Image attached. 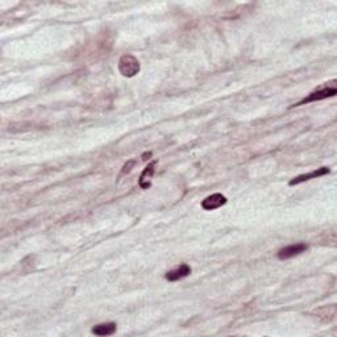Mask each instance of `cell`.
I'll return each instance as SVG.
<instances>
[{
    "label": "cell",
    "mask_w": 337,
    "mask_h": 337,
    "mask_svg": "<svg viewBox=\"0 0 337 337\" xmlns=\"http://www.w3.org/2000/svg\"><path fill=\"white\" fill-rule=\"evenodd\" d=\"M134 165H136V160L128 161V162L123 166V169H121V174H128V173H131L132 167H133Z\"/></svg>",
    "instance_id": "10"
},
{
    "label": "cell",
    "mask_w": 337,
    "mask_h": 337,
    "mask_svg": "<svg viewBox=\"0 0 337 337\" xmlns=\"http://www.w3.org/2000/svg\"><path fill=\"white\" fill-rule=\"evenodd\" d=\"M149 157H152V152H149V153H145V154H142V160L146 161L149 158Z\"/></svg>",
    "instance_id": "11"
},
{
    "label": "cell",
    "mask_w": 337,
    "mask_h": 337,
    "mask_svg": "<svg viewBox=\"0 0 337 337\" xmlns=\"http://www.w3.org/2000/svg\"><path fill=\"white\" fill-rule=\"evenodd\" d=\"M318 318L323 320V322H332L336 316V306H327V307H322L316 311Z\"/></svg>",
    "instance_id": "9"
},
{
    "label": "cell",
    "mask_w": 337,
    "mask_h": 337,
    "mask_svg": "<svg viewBox=\"0 0 337 337\" xmlns=\"http://www.w3.org/2000/svg\"><path fill=\"white\" fill-rule=\"evenodd\" d=\"M191 274V268H190L187 264H182L179 265L178 268L173 269L170 272H167L165 274V278L169 282H177L179 279H183L186 277H189Z\"/></svg>",
    "instance_id": "4"
},
{
    "label": "cell",
    "mask_w": 337,
    "mask_h": 337,
    "mask_svg": "<svg viewBox=\"0 0 337 337\" xmlns=\"http://www.w3.org/2000/svg\"><path fill=\"white\" fill-rule=\"evenodd\" d=\"M156 166H157V161H152V162L149 163L148 166L144 169V171L140 175V181H138V185L141 187L142 190H148L150 186H152V177L153 174L156 173Z\"/></svg>",
    "instance_id": "7"
},
{
    "label": "cell",
    "mask_w": 337,
    "mask_h": 337,
    "mask_svg": "<svg viewBox=\"0 0 337 337\" xmlns=\"http://www.w3.org/2000/svg\"><path fill=\"white\" fill-rule=\"evenodd\" d=\"M119 71L123 76L132 78L140 73V62L132 54H124L119 59Z\"/></svg>",
    "instance_id": "2"
},
{
    "label": "cell",
    "mask_w": 337,
    "mask_h": 337,
    "mask_svg": "<svg viewBox=\"0 0 337 337\" xmlns=\"http://www.w3.org/2000/svg\"><path fill=\"white\" fill-rule=\"evenodd\" d=\"M92 334L96 336H111L116 332V324L115 323H104V324H99L95 326L91 331Z\"/></svg>",
    "instance_id": "8"
},
{
    "label": "cell",
    "mask_w": 337,
    "mask_h": 337,
    "mask_svg": "<svg viewBox=\"0 0 337 337\" xmlns=\"http://www.w3.org/2000/svg\"><path fill=\"white\" fill-rule=\"evenodd\" d=\"M308 249V247L303 243L293 244V245H289V247H285L278 252V258L279 260H289V258H293L295 256H299L303 252Z\"/></svg>",
    "instance_id": "3"
},
{
    "label": "cell",
    "mask_w": 337,
    "mask_h": 337,
    "mask_svg": "<svg viewBox=\"0 0 337 337\" xmlns=\"http://www.w3.org/2000/svg\"><path fill=\"white\" fill-rule=\"evenodd\" d=\"M227 203V198L221 194H212V195L207 196L206 199L202 202V207L206 211H214L216 208H220Z\"/></svg>",
    "instance_id": "6"
},
{
    "label": "cell",
    "mask_w": 337,
    "mask_h": 337,
    "mask_svg": "<svg viewBox=\"0 0 337 337\" xmlns=\"http://www.w3.org/2000/svg\"><path fill=\"white\" fill-rule=\"evenodd\" d=\"M330 173H331L330 167H320V169H316V170L311 171V173H308V174L298 175L297 178L291 179L289 185L290 186L299 185V183H303V182H307V181H310V179H315V178L323 177V175L330 174Z\"/></svg>",
    "instance_id": "5"
},
{
    "label": "cell",
    "mask_w": 337,
    "mask_h": 337,
    "mask_svg": "<svg viewBox=\"0 0 337 337\" xmlns=\"http://www.w3.org/2000/svg\"><path fill=\"white\" fill-rule=\"evenodd\" d=\"M337 94L336 87V80H332L331 83H326L323 87L318 88V90L312 91L311 94L308 95L307 98L302 99L301 102L294 104V107H299V105H305L312 102H319V100H324L327 98H332Z\"/></svg>",
    "instance_id": "1"
}]
</instances>
